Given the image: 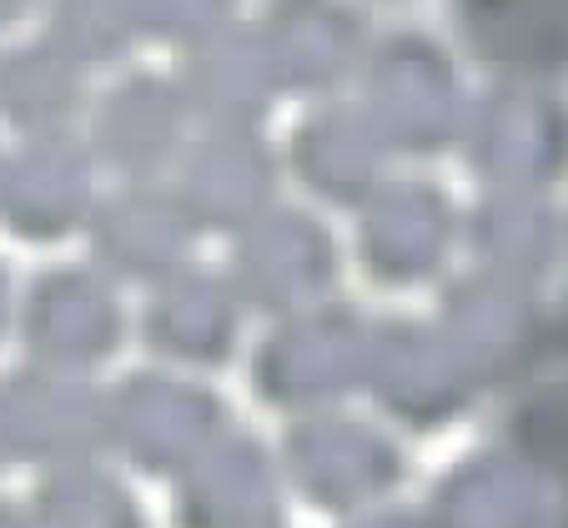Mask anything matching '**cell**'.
I'll return each mask as SVG.
<instances>
[{"mask_svg":"<svg viewBox=\"0 0 568 528\" xmlns=\"http://www.w3.org/2000/svg\"><path fill=\"white\" fill-rule=\"evenodd\" d=\"M0 106L6 116L26 121V126H45L71 106V71L55 51L31 45L26 55H16L6 71H0Z\"/></svg>","mask_w":568,"mask_h":528,"instance_id":"cell-1","label":"cell"},{"mask_svg":"<svg viewBox=\"0 0 568 528\" xmlns=\"http://www.w3.org/2000/svg\"><path fill=\"white\" fill-rule=\"evenodd\" d=\"M61 21L75 45H97V55H106V45L116 41V21H111L106 0H65Z\"/></svg>","mask_w":568,"mask_h":528,"instance_id":"cell-2","label":"cell"},{"mask_svg":"<svg viewBox=\"0 0 568 528\" xmlns=\"http://www.w3.org/2000/svg\"><path fill=\"white\" fill-rule=\"evenodd\" d=\"M26 0H0V21H11V16H21Z\"/></svg>","mask_w":568,"mask_h":528,"instance_id":"cell-3","label":"cell"}]
</instances>
